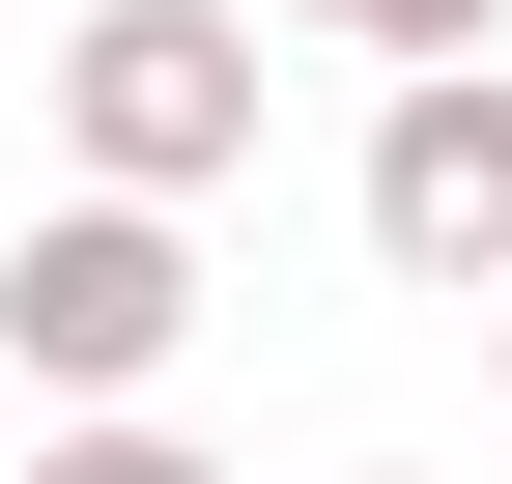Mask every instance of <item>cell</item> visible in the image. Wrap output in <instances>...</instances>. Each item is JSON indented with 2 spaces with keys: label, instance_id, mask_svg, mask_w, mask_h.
Here are the masks:
<instances>
[{
  "label": "cell",
  "instance_id": "cell-1",
  "mask_svg": "<svg viewBox=\"0 0 512 484\" xmlns=\"http://www.w3.org/2000/svg\"><path fill=\"white\" fill-rule=\"evenodd\" d=\"M171 342H200V200H114V171H86V200L0 228V371H29V399H143Z\"/></svg>",
  "mask_w": 512,
  "mask_h": 484
},
{
  "label": "cell",
  "instance_id": "cell-2",
  "mask_svg": "<svg viewBox=\"0 0 512 484\" xmlns=\"http://www.w3.org/2000/svg\"><path fill=\"white\" fill-rule=\"evenodd\" d=\"M57 143L114 200H228L256 171V0H86L57 29Z\"/></svg>",
  "mask_w": 512,
  "mask_h": 484
},
{
  "label": "cell",
  "instance_id": "cell-3",
  "mask_svg": "<svg viewBox=\"0 0 512 484\" xmlns=\"http://www.w3.org/2000/svg\"><path fill=\"white\" fill-rule=\"evenodd\" d=\"M370 257L456 285V314L512 285V86L484 57H399V114H370Z\"/></svg>",
  "mask_w": 512,
  "mask_h": 484
},
{
  "label": "cell",
  "instance_id": "cell-4",
  "mask_svg": "<svg viewBox=\"0 0 512 484\" xmlns=\"http://www.w3.org/2000/svg\"><path fill=\"white\" fill-rule=\"evenodd\" d=\"M29 484H228V456H200V428H143V399H86V428H57Z\"/></svg>",
  "mask_w": 512,
  "mask_h": 484
},
{
  "label": "cell",
  "instance_id": "cell-5",
  "mask_svg": "<svg viewBox=\"0 0 512 484\" xmlns=\"http://www.w3.org/2000/svg\"><path fill=\"white\" fill-rule=\"evenodd\" d=\"M313 29H370V57H484L512 0H313Z\"/></svg>",
  "mask_w": 512,
  "mask_h": 484
},
{
  "label": "cell",
  "instance_id": "cell-6",
  "mask_svg": "<svg viewBox=\"0 0 512 484\" xmlns=\"http://www.w3.org/2000/svg\"><path fill=\"white\" fill-rule=\"evenodd\" d=\"M484 342H512V285H484Z\"/></svg>",
  "mask_w": 512,
  "mask_h": 484
}]
</instances>
